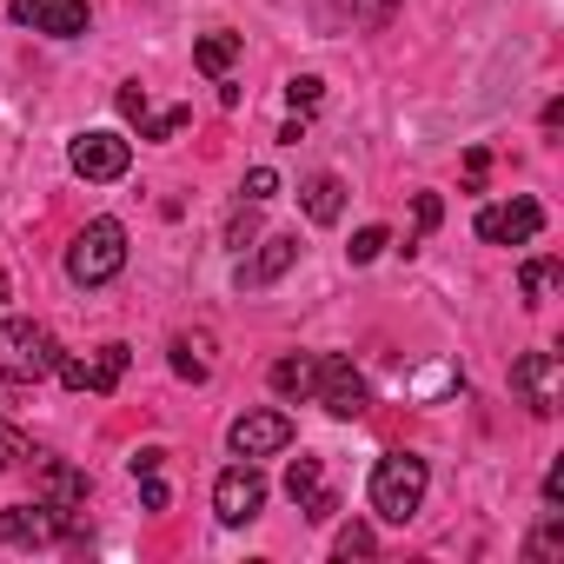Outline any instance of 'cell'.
<instances>
[{"label": "cell", "instance_id": "cell-1", "mask_svg": "<svg viewBox=\"0 0 564 564\" xmlns=\"http://www.w3.org/2000/svg\"><path fill=\"white\" fill-rule=\"evenodd\" d=\"M425 485H432V471H425L419 452H386L372 465V511L386 524H412L419 505H425Z\"/></svg>", "mask_w": 564, "mask_h": 564}, {"label": "cell", "instance_id": "cell-2", "mask_svg": "<svg viewBox=\"0 0 564 564\" xmlns=\"http://www.w3.org/2000/svg\"><path fill=\"white\" fill-rule=\"evenodd\" d=\"M54 366H61V346L41 319H0V379L41 386V379H54Z\"/></svg>", "mask_w": 564, "mask_h": 564}, {"label": "cell", "instance_id": "cell-3", "mask_svg": "<svg viewBox=\"0 0 564 564\" xmlns=\"http://www.w3.org/2000/svg\"><path fill=\"white\" fill-rule=\"evenodd\" d=\"M127 265V226L120 219H87L67 246V279L74 286H107Z\"/></svg>", "mask_w": 564, "mask_h": 564}, {"label": "cell", "instance_id": "cell-4", "mask_svg": "<svg viewBox=\"0 0 564 564\" xmlns=\"http://www.w3.org/2000/svg\"><path fill=\"white\" fill-rule=\"evenodd\" d=\"M67 166H74L80 180H94V186H113V180L133 166V140H127V133H113V127L74 133V140H67Z\"/></svg>", "mask_w": 564, "mask_h": 564}, {"label": "cell", "instance_id": "cell-5", "mask_svg": "<svg viewBox=\"0 0 564 564\" xmlns=\"http://www.w3.org/2000/svg\"><path fill=\"white\" fill-rule=\"evenodd\" d=\"M67 531H80V518H61L54 505H8L0 511V544H14V551H54Z\"/></svg>", "mask_w": 564, "mask_h": 564}, {"label": "cell", "instance_id": "cell-6", "mask_svg": "<svg viewBox=\"0 0 564 564\" xmlns=\"http://www.w3.org/2000/svg\"><path fill=\"white\" fill-rule=\"evenodd\" d=\"M127 359H133V352H127L120 339H107V346H94L87 359H80V352H61V366H54V372H61V386H67V392H100V399H107V392H120Z\"/></svg>", "mask_w": 564, "mask_h": 564}, {"label": "cell", "instance_id": "cell-7", "mask_svg": "<svg viewBox=\"0 0 564 564\" xmlns=\"http://www.w3.org/2000/svg\"><path fill=\"white\" fill-rule=\"evenodd\" d=\"M313 399L333 412V419H359L366 412V372L346 359V352H319V366H313Z\"/></svg>", "mask_w": 564, "mask_h": 564}, {"label": "cell", "instance_id": "cell-8", "mask_svg": "<svg viewBox=\"0 0 564 564\" xmlns=\"http://www.w3.org/2000/svg\"><path fill=\"white\" fill-rule=\"evenodd\" d=\"M213 511L219 524H252L265 511V478H259V458H232L219 478H213Z\"/></svg>", "mask_w": 564, "mask_h": 564}, {"label": "cell", "instance_id": "cell-9", "mask_svg": "<svg viewBox=\"0 0 564 564\" xmlns=\"http://www.w3.org/2000/svg\"><path fill=\"white\" fill-rule=\"evenodd\" d=\"M293 445V419L279 412V405H259V412H239L226 425V452L232 458H272V452H286Z\"/></svg>", "mask_w": 564, "mask_h": 564}, {"label": "cell", "instance_id": "cell-10", "mask_svg": "<svg viewBox=\"0 0 564 564\" xmlns=\"http://www.w3.org/2000/svg\"><path fill=\"white\" fill-rule=\"evenodd\" d=\"M8 21L47 41H80L94 14H87V0H8Z\"/></svg>", "mask_w": 564, "mask_h": 564}, {"label": "cell", "instance_id": "cell-11", "mask_svg": "<svg viewBox=\"0 0 564 564\" xmlns=\"http://www.w3.org/2000/svg\"><path fill=\"white\" fill-rule=\"evenodd\" d=\"M538 232H544V206L524 199V193H511V199H498V206L478 213V239L485 246H531Z\"/></svg>", "mask_w": 564, "mask_h": 564}, {"label": "cell", "instance_id": "cell-12", "mask_svg": "<svg viewBox=\"0 0 564 564\" xmlns=\"http://www.w3.org/2000/svg\"><path fill=\"white\" fill-rule=\"evenodd\" d=\"M511 392L538 412V419H551L557 412V392H564V366H557V352H524L518 366H511Z\"/></svg>", "mask_w": 564, "mask_h": 564}, {"label": "cell", "instance_id": "cell-13", "mask_svg": "<svg viewBox=\"0 0 564 564\" xmlns=\"http://www.w3.org/2000/svg\"><path fill=\"white\" fill-rule=\"evenodd\" d=\"M87 491H94V485H87L80 465H67V458H47V465H41V505H54L61 518H80V511H87Z\"/></svg>", "mask_w": 564, "mask_h": 564}, {"label": "cell", "instance_id": "cell-14", "mask_svg": "<svg viewBox=\"0 0 564 564\" xmlns=\"http://www.w3.org/2000/svg\"><path fill=\"white\" fill-rule=\"evenodd\" d=\"M293 259H300V232H272V239L259 246V259H252V265H239V286H246V293H259V286H272V279H279V272H286Z\"/></svg>", "mask_w": 564, "mask_h": 564}, {"label": "cell", "instance_id": "cell-15", "mask_svg": "<svg viewBox=\"0 0 564 564\" xmlns=\"http://www.w3.org/2000/svg\"><path fill=\"white\" fill-rule=\"evenodd\" d=\"M300 206H306L313 226H339V213H346V180H339V173H313V180L300 186Z\"/></svg>", "mask_w": 564, "mask_h": 564}, {"label": "cell", "instance_id": "cell-16", "mask_svg": "<svg viewBox=\"0 0 564 564\" xmlns=\"http://www.w3.org/2000/svg\"><path fill=\"white\" fill-rule=\"evenodd\" d=\"M239 47H246L239 34L213 28V34H199V41H193V67H199L206 80H226V74H232V61H239Z\"/></svg>", "mask_w": 564, "mask_h": 564}, {"label": "cell", "instance_id": "cell-17", "mask_svg": "<svg viewBox=\"0 0 564 564\" xmlns=\"http://www.w3.org/2000/svg\"><path fill=\"white\" fill-rule=\"evenodd\" d=\"M313 366H319V352H286L272 366V392L279 399H313Z\"/></svg>", "mask_w": 564, "mask_h": 564}, {"label": "cell", "instance_id": "cell-18", "mask_svg": "<svg viewBox=\"0 0 564 564\" xmlns=\"http://www.w3.org/2000/svg\"><path fill=\"white\" fill-rule=\"evenodd\" d=\"M166 366H173V379H193V386H206V379H213V359H206V333H180Z\"/></svg>", "mask_w": 564, "mask_h": 564}, {"label": "cell", "instance_id": "cell-19", "mask_svg": "<svg viewBox=\"0 0 564 564\" xmlns=\"http://www.w3.org/2000/svg\"><path fill=\"white\" fill-rule=\"evenodd\" d=\"M557 279H564V265H557V259H524L518 286H524V300H531V306H544V293H557Z\"/></svg>", "mask_w": 564, "mask_h": 564}, {"label": "cell", "instance_id": "cell-20", "mask_svg": "<svg viewBox=\"0 0 564 564\" xmlns=\"http://www.w3.org/2000/svg\"><path fill=\"white\" fill-rule=\"evenodd\" d=\"M313 491H326V471H319V458H293V465H286V498H293V505H306Z\"/></svg>", "mask_w": 564, "mask_h": 564}, {"label": "cell", "instance_id": "cell-21", "mask_svg": "<svg viewBox=\"0 0 564 564\" xmlns=\"http://www.w3.org/2000/svg\"><path fill=\"white\" fill-rule=\"evenodd\" d=\"M386 246H392V232H386V226H359V232H352V246H346V259H352V265H372Z\"/></svg>", "mask_w": 564, "mask_h": 564}, {"label": "cell", "instance_id": "cell-22", "mask_svg": "<svg viewBox=\"0 0 564 564\" xmlns=\"http://www.w3.org/2000/svg\"><path fill=\"white\" fill-rule=\"evenodd\" d=\"M186 120H193L186 107H166V113H153V107H147V120H140V140H173Z\"/></svg>", "mask_w": 564, "mask_h": 564}, {"label": "cell", "instance_id": "cell-23", "mask_svg": "<svg viewBox=\"0 0 564 564\" xmlns=\"http://www.w3.org/2000/svg\"><path fill=\"white\" fill-rule=\"evenodd\" d=\"M28 458H34L28 432H21V425H0V471H14V465H28Z\"/></svg>", "mask_w": 564, "mask_h": 564}, {"label": "cell", "instance_id": "cell-24", "mask_svg": "<svg viewBox=\"0 0 564 564\" xmlns=\"http://www.w3.org/2000/svg\"><path fill=\"white\" fill-rule=\"evenodd\" d=\"M319 94H326V80H319V74H293V80H286L293 113H313V107H319Z\"/></svg>", "mask_w": 564, "mask_h": 564}, {"label": "cell", "instance_id": "cell-25", "mask_svg": "<svg viewBox=\"0 0 564 564\" xmlns=\"http://www.w3.org/2000/svg\"><path fill=\"white\" fill-rule=\"evenodd\" d=\"M557 544H564V511H557V505H551V518H544V524H538V538H531V544H524V557H551V551H557Z\"/></svg>", "mask_w": 564, "mask_h": 564}, {"label": "cell", "instance_id": "cell-26", "mask_svg": "<svg viewBox=\"0 0 564 564\" xmlns=\"http://www.w3.org/2000/svg\"><path fill=\"white\" fill-rule=\"evenodd\" d=\"M272 193H279V173H272V166H252V173H246V186H239V199H246V206H265Z\"/></svg>", "mask_w": 564, "mask_h": 564}, {"label": "cell", "instance_id": "cell-27", "mask_svg": "<svg viewBox=\"0 0 564 564\" xmlns=\"http://www.w3.org/2000/svg\"><path fill=\"white\" fill-rule=\"evenodd\" d=\"M333 551H339V557H372V551H379V538H372L366 524H346V531L333 538Z\"/></svg>", "mask_w": 564, "mask_h": 564}, {"label": "cell", "instance_id": "cell-28", "mask_svg": "<svg viewBox=\"0 0 564 564\" xmlns=\"http://www.w3.org/2000/svg\"><path fill=\"white\" fill-rule=\"evenodd\" d=\"M113 107H120V120H133V127H140V120H147V87H140V80H127V87L113 94Z\"/></svg>", "mask_w": 564, "mask_h": 564}, {"label": "cell", "instance_id": "cell-29", "mask_svg": "<svg viewBox=\"0 0 564 564\" xmlns=\"http://www.w3.org/2000/svg\"><path fill=\"white\" fill-rule=\"evenodd\" d=\"M412 219H419V239H425V232H432V226L445 219V206H438V193H419V199H412ZM419 239H412V246H419Z\"/></svg>", "mask_w": 564, "mask_h": 564}, {"label": "cell", "instance_id": "cell-30", "mask_svg": "<svg viewBox=\"0 0 564 564\" xmlns=\"http://www.w3.org/2000/svg\"><path fill=\"white\" fill-rule=\"evenodd\" d=\"M252 232H259V219H252V206L239 199V213H232V226H226V246H252Z\"/></svg>", "mask_w": 564, "mask_h": 564}, {"label": "cell", "instance_id": "cell-31", "mask_svg": "<svg viewBox=\"0 0 564 564\" xmlns=\"http://www.w3.org/2000/svg\"><path fill=\"white\" fill-rule=\"evenodd\" d=\"M485 173H491V153H485V147H471V153H465V193H478V186H485Z\"/></svg>", "mask_w": 564, "mask_h": 564}, {"label": "cell", "instance_id": "cell-32", "mask_svg": "<svg viewBox=\"0 0 564 564\" xmlns=\"http://www.w3.org/2000/svg\"><path fill=\"white\" fill-rule=\"evenodd\" d=\"M352 21H366V28H386V21H392V0H352Z\"/></svg>", "mask_w": 564, "mask_h": 564}, {"label": "cell", "instance_id": "cell-33", "mask_svg": "<svg viewBox=\"0 0 564 564\" xmlns=\"http://www.w3.org/2000/svg\"><path fill=\"white\" fill-rule=\"evenodd\" d=\"M140 505H147V511H166V485H160V471L140 478Z\"/></svg>", "mask_w": 564, "mask_h": 564}, {"label": "cell", "instance_id": "cell-34", "mask_svg": "<svg viewBox=\"0 0 564 564\" xmlns=\"http://www.w3.org/2000/svg\"><path fill=\"white\" fill-rule=\"evenodd\" d=\"M127 465H133V478H147V471H160V465H166V452H160V445H147V452H133Z\"/></svg>", "mask_w": 564, "mask_h": 564}, {"label": "cell", "instance_id": "cell-35", "mask_svg": "<svg viewBox=\"0 0 564 564\" xmlns=\"http://www.w3.org/2000/svg\"><path fill=\"white\" fill-rule=\"evenodd\" d=\"M544 505H564V465L544 471Z\"/></svg>", "mask_w": 564, "mask_h": 564}, {"label": "cell", "instance_id": "cell-36", "mask_svg": "<svg viewBox=\"0 0 564 564\" xmlns=\"http://www.w3.org/2000/svg\"><path fill=\"white\" fill-rule=\"evenodd\" d=\"M279 140H286V147H300V140H306V113H293L286 127H279Z\"/></svg>", "mask_w": 564, "mask_h": 564}, {"label": "cell", "instance_id": "cell-37", "mask_svg": "<svg viewBox=\"0 0 564 564\" xmlns=\"http://www.w3.org/2000/svg\"><path fill=\"white\" fill-rule=\"evenodd\" d=\"M8 293H14V279H8V272H0V306H8Z\"/></svg>", "mask_w": 564, "mask_h": 564}]
</instances>
